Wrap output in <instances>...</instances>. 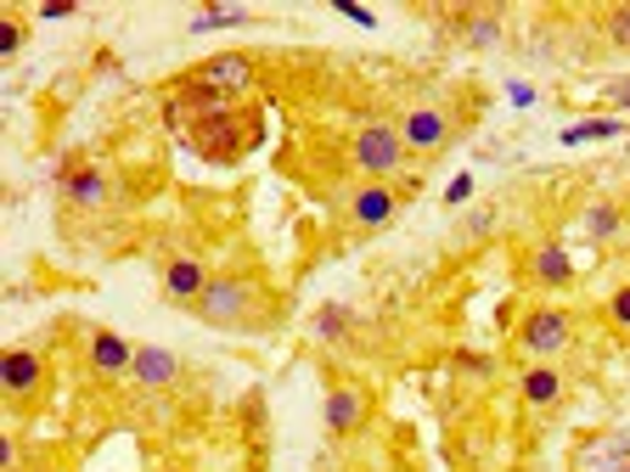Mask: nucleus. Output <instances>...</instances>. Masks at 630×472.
I'll return each instance as SVG.
<instances>
[{
	"label": "nucleus",
	"instance_id": "obj_19",
	"mask_svg": "<svg viewBox=\"0 0 630 472\" xmlns=\"http://www.w3.org/2000/svg\"><path fill=\"white\" fill-rule=\"evenodd\" d=\"M462 40L473 45V52H490V45H501V18H496V12H473V18H462Z\"/></svg>",
	"mask_w": 630,
	"mask_h": 472
},
{
	"label": "nucleus",
	"instance_id": "obj_21",
	"mask_svg": "<svg viewBox=\"0 0 630 472\" xmlns=\"http://www.w3.org/2000/svg\"><path fill=\"white\" fill-rule=\"evenodd\" d=\"M603 40L614 45V52H630V7H614L603 18Z\"/></svg>",
	"mask_w": 630,
	"mask_h": 472
},
{
	"label": "nucleus",
	"instance_id": "obj_27",
	"mask_svg": "<svg viewBox=\"0 0 630 472\" xmlns=\"http://www.w3.org/2000/svg\"><path fill=\"white\" fill-rule=\"evenodd\" d=\"M40 18L57 23V18H74V7H68V0H57V7H40Z\"/></svg>",
	"mask_w": 630,
	"mask_h": 472
},
{
	"label": "nucleus",
	"instance_id": "obj_28",
	"mask_svg": "<svg viewBox=\"0 0 630 472\" xmlns=\"http://www.w3.org/2000/svg\"><path fill=\"white\" fill-rule=\"evenodd\" d=\"M625 472H630V467H625Z\"/></svg>",
	"mask_w": 630,
	"mask_h": 472
},
{
	"label": "nucleus",
	"instance_id": "obj_23",
	"mask_svg": "<svg viewBox=\"0 0 630 472\" xmlns=\"http://www.w3.org/2000/svg\"><path fill=\"white\" fill-rule=\"evenodd\" d=\"M608 321L619 326V333H630V281H625V288H614V299H608Z\"/></svg>",
	"mask_w": 630,
	"mask_h": 472
},
{
	"label": "nucleus",
	"instance_id": "obj_11",
	"mask_svg": "<svg viewBox=\"0 0 630 472\" xmlns=\"http://www.w3.org/2000/svg\"><path fill=\"white\" fill-rule=\"evenodd\" d=\"M209 281H214V276H209L198 259H169V265H164V299H169V304H191V310H198V299H203Z\"/></svg>",
	"mask_w": 630,
	"mask_h": 472
},
{
	"label": "nucleus",
	"instance_id": "obj_13",
	"mask_svg": "<svg viewBox=\"0 0 630 472\" xmlns=\"http://www.w3.org/2000/svg\"><path fill=\"white\" fill-rule=\"evenodd\" d=\"M90 366L102 371V377H124L135 366V349L119 333H90Z\"/></svg>",
	"mask_w": 630,
	"mask_h": 472
},
{
	"label": "nucleus",
	"instance_id": "obj_1",
	"mask_svg": "<svg viewBox=\"0 0 630 472\" xmlns=\"http://www.w3.org/2000/svg\"><path fill=\"white\" fill-rule=\"evenodd\" d=\"M406 135H400V124H389V119H366V124H355V135H350V164L361 169V175H372V180H389V175H400L406 169Z\"/></svg>",
	"mask_w": 630,
	"mask_h": 472
},
{
	"label": "nucleus",
	"instance_id": "obj_22",
	"mask_svg": "<svg viewBox=\"0 0 630 472\" xmlns=\"http://www.w3.org/2000/svg\"><path fill=\"white\" fill-rule=\"evenodd\" d=\"M18 45H23V23L12 12H0V57H18Z\"/></svg>",
	"mask_w": 630,
	"mask_h": 472
},
{
	"label": "nucleus",
	"instance_id": "obj_15",
	"mask_svg": "<svg viewBox=\"0 0 630 472\" xmlns=\"http://www.w3.org/2000/svg\"><path fill=\"white\" fill-rule=\"evenodd\" d=\"M529 270H535L541 288H568V281H574V265H568V254L557 243H541L535 259H529Z\"/></svg>",
	"mask_w": 630,
	"mask_h": 472
},
{
	"label": "nucleus",
	"instance_id": "obj_3",
	"mask_svg": "<svg viewBox=\"0 0 630 472\" xmlns=\"http://www.w3.org/2000/svg\"><path fill=\"white\" fill-rule=\"evenodd\" d=\"M248 304H254L248 276H214L198 299V321L203 326H248Z\"/></svg>",
	"mask_w": 630,
	"mask_h": 472
},
{
	"label": "nucleus",
	"instance_id": "obj_9",
	"mask_svg": "<svg viewBox=\"0 0 630 472\" xmlns=\"http://www.w3.org/2000/svg\"><path fill=\"white\" fill-rule=\"evenodd\" d=\"M366 411H372L366 389H355V383L332 389V394H327V434H332V439H350V434H361Z\"/></svg>",
	"mask_w": 630,
	"mask_h": 472
},
{
	"label": "nucleus",
	"instance_id": "obj_24",
	"mask_svg": "<svg viewBox=\"0 0 630 472\" xmlns=\"http://www.w3.org/2000/svg\"><path fill=\"white\" fill-rule=\"evenodd\" d=\"M473 198V175H456L451 186H445V209H456V203H467Z\"/></svg>",
	"mask_w": 630,
	"mask_h": 472
},
{
	"label": "nucleus",
	"instance_id": "obj_7",
	"mask_svg": "<svg viewBox=\"0 0 630 472\" xmlns=\"http://www.w3.org/2000/svg\"><path fill=\"white\" fill-rule=\"evenodd\" d=\"M630 467V428H608L574 450V472H625Z\"/></svg>",
	"mask_w": 630,
	"mask_h": 472
},
{
	"label": "nucleus",
	"instance_id": "obj_14",
	"mask_svg": "<svg viewBox=\"0 0 630 472\" xmlns=\"http://www.w3.org/2000/svg\"><path fill=\"white\" fill-rule=\"evenodd\" d=\"M523 400L535 405V411H552L563 400V371L557 366H529L523 371Z\"/></svg>",
	"mask_w": 630,
	"mask_h": 472
},
{
	"label": "nucleus",
	"instance_id": "obj_5",
	"mask_svg": "<svg viewBox=\"0 0 630 472\" xmlns=\"http://www.w3.org/2000/svg\"><path fill=\"white\" fill-rule=\"evenodd\" d=\"M400 135H406V153L433 158V153H445V147H451L456 124H451L445 108H411V113L400 119Z\"/></svg>",
	"mask_w": 630,
	"mask_h": 472
},
{
	"label": "nucleus",
	"instance_id": "obj_25",
	"mask_svg": "<svg viewBox=\"0 0 630 472\" xmlns=\"http://www.w3.org/2000/svg\"><path fill=\"white\" fill-rule=\"evenodd\" d=\"M338 18H350V23H361V29H372V23H377L366 7H355V0H338Z\"/></svg>",
	"mask_w": 630,
	"mask_h": 472
},
{
	"label": "nucleus",
	"instance_id": "obj_10",
	"mask_svg": "<svg viewBox=\"0 0 630 472\" xmlns=\"http://www.w3.org/2000/svg\"><path fill=\"white\" fill-rule=\"evenodd\" d=\"M0 383H7L12 400H29L45 383V360L34 349H7V355H0Z\"/></svg>",
	"mask_w": 630,
	"mask_h": 472
},
{
	"label": "nucleus",
	"instance_id": "obj_26",
	"mask_svg": "<svg viewBox=\"0 0 630 472\" xmlns=\"http://www.w3.org/2000/svg\"><path fill=\"white\" fill-rule=\"evenodd\" d=\"M608 102H614V108H619V113H630V74H625V79H614V85H608Z\"/></svg>",
	"mask_w": 630,
	"mask_h": 472
},
{
	"label": "nucleus",
	"instance_id": "obj_4",
	"mask_svg": "<svg viewBox=\"0 0 630 472\" xmlns=\"http://www.w3.org/2000/svg\"><path fill=\"white\" fill-rule=\"evenodd\" d=\"M254 79H259V68H254V57H242V52H220V57H209V63L191 68V85L220 90V97H231V102L248 97Z\"/></svg>",
	"mask_w": 630,
	"mask_h": 472
},
{
	"label": "nucleus",
	"instance_id": "obj_17",
	"mask_svg": "<svg viewBox=\"0 0 630 472\" xmlns=\"http://www.w3.org/2000/svg\"><path fill=\"white\" fill-rule=\"evenodd\" d=\"M350 326H355V315H350L344 304H321L316 321H310V333H316L321 344H344V338H350Z\"/></svg>",
	"mask_w": 630,
	"mask_h": 472
},
{
	"label": "nucleus",
	"instance_id": "obj_16",
	"mask_svg": "<svg viewBox=\"0 0 630 472\" xmlns=\"http://www.w3.org/2000/svg\"><path fill=\"white\" fill-rule=\"evenodd\" d=\"M619 225H625L619 203H592L586 214H579V231H586L592 243H614V236H619Z\"/></svg>",
	"mask_w": 630,
	"mask_h": 472
},
{
	"label": "nucleus",
	"instance_id": "obj_2",
	"mask_svg": "<svg viewBox=\"0 0 630 472\" xmlns=\"http://www.w3.org/2000/svg\"><path fill=\"white\" fill-rule=\"evenodd\" d=\"M574 344V321L568 310H552V304H535L523 321H518V349L535 360V366H552L563 349Z\"/></svg>",
	"mask_w": 630,
	"mask_h": 472
},
{
	"label": "nucleus",
	"instance_id": "obj_18",
	"mask_svg": "<svg viewBox=\"0 0 630 472\" xmlns=\"http://www.w3.org/2000/svg\"><path fill=\"white\" fill-rule=\"evenodd\" d=\"M625 135V119H579L563 130V147H586V141H614Z\"/></svg>",
	"mask_w": 630,
	"mask_h": 472
},
{
	"label": "nucleus",
	"instance_id": "obj_6",
	"mask_svg": "<svg viewBox=\"0 0 630 472\" xmlns=\"http://www.w3.org/2000/svg\"><path fill=\"white\" fill-rule=\"evenodd\" d=\"M400 214V192L389 180H361L355 186V198H350V220L361 225V231H383Z\"/></svg>",
	"mask_w": 630,
	"mask_h": 472
},
{
	"label": "nucleus",
	"instance_id": "obj_12",
	"mask_svg": "<svg viewBox=\"0 0 630 472\" xmlns=\"http://www.w3.org/2000/svg\"><path fill=\"white\" fill-rule=\"evenodd\" d=\"M63 203L68 209H102L108 203V175L96 169V164H79L63 175Z\"/></svg>",
	"mask_w": 630,
	"mask_h": 472
},
{
	"label": "nucleus",
	"instance_id": "obj_20",
	"mask_svg": "<svg viewBox=\"0 0 630 472\" xmlns=\"http://www.w3.org/2000/svg\"><path fill=\"white\" fill-rule=\"evenodd\" d=\"M248 23H254V12H220V7H214V12H198L186 29H191V34H209V29H248Z\"/></svg>",
	"mask_w": 630,
	"mask_h": 472
},
{
	"label": "nucleus",
	"instance_id": "obj_8",
	"mask_svg": "<svg viewBox=\"0 0 630 472\" xmlns=\"http://www.w3.org/2000/svg\"><path fill=\"white\" fill-rule=\"evenodd\" d=\"M130 377H135L141 389L164 394V389H175V383H180V355H169L164 344H141V349H135V366H130Z\"/></svg>",
	"mask_w": 630,
	"mask_h": 472
}]
</instances>
